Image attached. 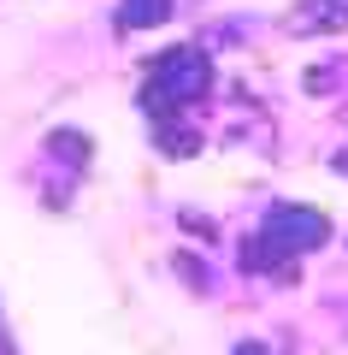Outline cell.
Returning <instances> with one entry per match:
<instances>
[{
    "label": "cell",
    "instance_id": "obj_1",
    "mask_svg": "<svg viewBox=\"0 0 348 355\" xmlns=\"http://www.w3.org/2000/svg\"><path fill=\"white\" fill-rule=\"evenodd\" d=\"M160 6H172V0H125L130 24H154V18H160Z\"/></svg>",
    "mask_w": 348,
    "mask_h": 355
}]
</instances>
